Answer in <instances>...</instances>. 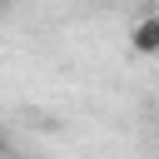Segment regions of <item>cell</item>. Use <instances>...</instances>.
I'll return each mask as SVG.
<instances>
[{"instance_id": "1", "label": "cell", "mask_w": 159, "mask_h": 159, "mask_svg": "<svg viewBox=\"0 0 159 159\" xmlns=\"http://www.w3.org/2000/svg\"><path fill=\"white\" fill-rule=\"evenodd\" d=\"M129 50L139 60H159V10H149L129 25Z\"/></svg>"}, {"instance_id": "2", "label": "cell", "mask_w": 159, "mask_h": 159, "mask_svg": "<svg viewBox=\"0 0 159 159\" xmlns=\"http://www.w3.org/2000/svg\"><path fill=\"white\" fill-rule=\"evenodd\" d=\"M5 149H10V139H5V134H0V154H5Z\"/></svg>"}, {"instance_id": "3", "label": "cell", "mask_w": 159, "mask_h": 159, "mask_svg": "<svg viewBox=\"0 0 159 159\" xmlns=\"http://www.w3.org/2000/svg\"><path fill=\"white\" fill-rule=\"evenodd\" d=\"M0 5H15V0H0Z\"/></svg>"}, {"instance_id": "4", "label": "cell", "mask_w": 159, "mask_h": 159, "mask_svg": "<svg viewBox=\"0 0 159 159\" xmlns=\"http://www.w3.org/2000/svg\"><path fill=\"white\" fill-rule=\"evenodd\" d=\"M0 10H5V5H0Z\"/></svg>"}]
</instances>
